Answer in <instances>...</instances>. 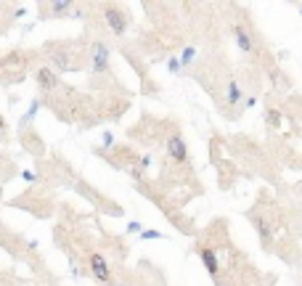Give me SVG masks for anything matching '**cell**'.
<instances>
[{
    "label": "cell",
    "mask_w": 302,
    "mask_h": 286,
    "mask_svg": "<svg viewBox=\"0 0 302 286\" xmlns=\"http://www.w3.org/2000/svg\"><path fill=\"white\" fill-rule=\"evenodd\" d=\"M109 64H111L109 45H106V43H93V48H90V67H93V72H95V74L106 72Z\"/></svg>",
    "instance_id": "cell-1"
},
{
    "label": "cell",
    "mask_w": 302,
    "mask_h": 286,
    "mask_svg": "<svg viewBox=\"0 0 302 286\" xmlns=\"http://www.w3.org/2000/svg\"><path fill=\"white\" fill-rule=\"evenodd\" d=\"M104 19H106V24L111 27L114 35H125V32H127V16L117 6H106L104 8Z\"/></svg>",
    "instance_id": "cell-2"
},
{
    "label": "cell",
    "mask_w": 302,
    "mask_h": 286,
    "mask_svg": "<svg viewBox=\"0 0 302 286\" xmlns=\"http://www.w3.org/2000/svg\"><path fill=\"white\" fill-rule=\"evenodd\" d=\"M90 273H93L95 278H98L101 283H114V281H111V270H109V262L101 257L98 252H93V254H90Z\"/></svg>",
    "instance_id": "cell-3"
},
{
    "label": "cell",
    "mask_w": 302,
    "mask_h": 286,
    "mask_svg": "<svg viewBox=\"0 0 302 286\" xmlns=\"http://www.w3.org/2000/svg\"><path fill=\"white\" fill-rule=\"evenodd\" d=\"M167 154L175 159V162H188V149H186V140L180 135H172L167 140Z\"/></svg>",
    "instance_id": "cell-4"
},
{
    "label": "cell",
    "mask_w": 302,
    "mask_h": 286,
    "mask_svg": "<svg viewBox=\"0 0 302 286\" xmlns=\"http://www.w3.org/2000/svg\"><path fill=\"white\" fill-rule=\"evenodd\" d=\"M58 74L53 72V69H48V67H43V69H37V85L43 88V90H53V88H58Z\"/></svg>",
    "instance_id": "cell-5"
},
{
    "label": "cell",
    "mask_w": 302,
    "mask_h": 286,
    "mask_svg": "<svg viewBox=\"0 0 302 286\" xmlns=\"http://www.w3.org/2000/svg\"><path fill=\"white\" fill-rule=\"evenodd\" d=\"M199 254H202V262H204V268H207V273H210L212 278H217V254H215L210 247H202Z\"/></svg>",
    "instance_id": "cell-6"
},
{
    "label": "cell",
    "mask_w": 302,
    "mask_h": 286,
    "mask_svg": "<svg viewBox=\"0 0 302 286\" xmlns=\"http://www.w3.org/2000/svg\"><path fill=\"white\" fill-rule=\"evenodd\" d=\"M233 37H236V45H238V51H241V53H252V35H249V32L244 29V27H236L233 29Z\"/></svg>",
    "instance_id": "cell-7"
},
{
    "label": "cell",
    "mask_w": 302,
    "mask_h": 286,
    "mask_svg": "<svg viewBox=\"0 0 302 286\" xmlns=\"http://www.w3.org/2000/svg\"><path fill=\"white\" fill-rule=\"evenodd\" d=\"M241 101H244L241 85H238L236 79H231V83H228V90H226V104H228V106H238Z\"/></svg>",
    "instance_id": "cell-8"
},
{
    "label": "cell",
    "mask_w": 302,
    "mask_h": 286,
    "mask_svg": "<svg viewBox=\"0 0 302 286\" xmlns=\"http://www.w3.org/2000/svg\"><path fill=\"white\" fill-rule=\"evenodd\" d=\"M254 228H257V233H260V238H263V244L270 247V241H273V231H270V222L260 217V220H254Z\"/></svg>",
    "instance_id": "cell-9"
},
{
    "label": "cell",
    "mask_w": 302,
    "mask_h": 286,
    "mask_svg": "<svg viewBox=\"0 0 302 286\" xmlns=\"http://www.w3.org/2000/svg\"><path fill=\"white\" fill-rule=\"evenodd\" d=\"M48 11H51V16H64L72 11V3H67V0H58V3H48Z\"/></svg>",
    "instance_id": "cell-10"
},
{
    "label": "cell",
    "mask_w": 302,
    "mask_h": 286,
    "mask_svg": "<svg viewBox=\"0 0 302 286\" xmlns=\"http://www.w3.org/2000/svg\"><path fill=\"white\" fill-rule=\"evenodd\" d=\"M37 111H40V101L35 98V101H32V104H29V109H27V114H24V119H22V122H24V125H29V122H35V117H37Z\"/></svg>",
    "instance_id": "cell-11"
},
{
    "label": "cell",
    "mask_w": 302,
    "mask_h": 286,
    "mask_svg": "<svg viewBox=\"0 0 302 286\" xmlns=\"http://www.w3.org/2000/svg\"><path fill=\"white\" fill-rule=\"evenodd\" d=\"M196 58V48H186V51L178 56V61H180V67H188V64L191 61H194Z\"/></svg>",
    "instance_id": "cell-12"
},
{
    "label": "cell",
    "mask_w": 302,
    "mask_h": 286,
    "mask_svg": "<svg viewBox=\"0 0 302 286\" xmlns=\"http://www.w3.org/2000/svg\"><path fill=\"white\" fill-rule=\"evenodd\" d=\"M265 117H268V125H270V127H278L281 119H284L278 109H268V114H265Z\"/></svg>",
    "instance_id": "cell-13"
},
{
    "label": "cell",
    "mask_w": 302,
    "mask_h": 286,
    "mask_svg": "<svg viewBox=\"0 0 302 286\" xmlns=\"http://www.w3.org/2000/svg\"><path fill=\"white\" fill-rule=\"evenodd\" d=\"M138 236L143 238V241H151V238H154V241H156V238H162V233H159V231H140Z\"/></svg>",
    "instance_id": "cell-14"
},
{
    "label": "cell",
    "mask_w": 302,
    "mask_h": 286,
    "mask_svg": "<svg viewBox=\"0 0 302 286\" xmlns=\"http://www.w3.org/2000/svg\"><path fill=\"white\" fill-rule=\"evenodd\" d=\"M167 69H170V72H180V69H183V67H180V61H178V56L167 58Z\"/></svg>",
    "instance_id": "cell-15"
},
{
    "label": "cell",
    "mask_w": 302,
    "mask_h": 286,
    "mask_svg": "<svg viewBox=\"0 0 302 286\" xmlns=\"http://www.w3.org/2000/svg\"><path fill=\"white\" fill-rule=\"evenodd\" d=\"M111 143H114V135H111V133H104V138H101V146H104V149H111Z\"/></svg>",
    "instance_id": "cell-16"
},
{
    "label": "cell",
    "mask_w": 302,
    "mask_h": 286,
    "mask_svg": "<svg viewBox=\"0 0 302 286\" xmlns=\"http://www.w3.org/2000/svg\"><path fill=\"white\" fill-rule=\"evenodd\" d=\"M140 231H143V226H140L138 220H133L130 226H127V233H140Z\"/></svg>",
    "instance_id": "cell-17"
},
{
    "label": "cell",
    "mask_w": 302,
    "mask_h": 286,
    "mask_svg": "<svg viewBox=\"0 0 302 286\" xmlns=\"http://www.w3.org/2000/svg\"><path fill=\"white\" fill-rule=\"evenodd\" d=\"M254 104H257V98H254V95H249V98H247V101H244V106H247V109H252V106H254Z\"/></svg>",
    "instance_id": "cell-18"
}]
</instances>
